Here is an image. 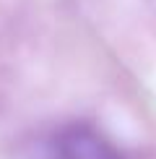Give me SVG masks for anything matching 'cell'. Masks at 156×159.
I'll use <instances>...</instances> for the list:
<instances>
[{
	"mask_svg": "<svg viewBox=\"0 0 156 159\" xmlns=\"http://www.w3.org/2000/svg\"><path fill=\"white\" fill-rule=\"evenodd\" d=\"M55 159H122L112 143L89 125H70L55 138Z\"/></svg>",
	"mask_w": 156,
	"mask_h": 159,
	"instance_id": "cell-1",
	"label": "cell"
}]
</instances>
